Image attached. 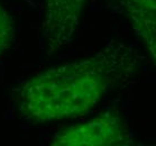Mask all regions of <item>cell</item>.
Instances as JSON below:
<instances>
[{
	"label": "cell",
	"instance_id": "cell-1",
	"mask_svg": "<svg viewBox=\"0 0 156 146\" xmlns=\"http://www.w3.org/2000/svg\"><path fill=\"white\" fill-rule=\"evenodd\" d=\"M143 59L137 47L110 41L90 56L20 82L14 89L15 114L35 125L85 115L115 88L134 78Z\"/></svg>",
	"mask_w": 156,
	"mask_h": 146
},
{
	"label": "cell",
	"instance_id": "cell-2",
	"mask_svg": "<svg viewBox=\"0 0 156 146\" xmlns=\"http://www.w3.org/2000/svg\"><path fill=\"white\" fill-rule=\"evenodd\" d=\"M133 144L134 136L127 121L110 111L64 129L51 139L53 146H129Z\"/></svg>",
	"mask_w": 156,
	"mask_h": 146
},
{
	"label": "cell",
	"instance_id": "cell-3",
	"mask_svg": "<svg viewBox=\"0 0 156 146\" xmlns=\"http://www.w3.org/2000/svg\"><path fill=\"white\" fill-rule=\"evenodd\" d=\"M88 0H45L42 42L48 56L71 44L79 34L80 19Z\"/></svg>",
	"mask_w": 156,
	"mask_h": 146
},
{
	"label": "cell",
	"instance_id": "cell-4",
	"mask_svg": "<svg viewBox=\"0 0 156 146\" xmlns=\"http://www.w3.org/2000/svg\"><path fill=\"white\" fill-rule=\"evenodd\" d=\"M112 7L125 15L136 36L156 60V0H112Z\"/></svg>",
	"mask_w": 156,
	"mask_h": 146
},
{
	"label": "cell",
	"instance_id": "cell-5",
	"mask_svg": "<svg viewBox=\"0 0 156 146\" xmlns=\"http://www.w3.org/2000/svg\"><path fill=\"white\" fill-rule=\"evenodd\" d=\"M16 38L15 22L7 9L0 5V56L9 51Z\"/></svg>",
	"mask_w": 156,
	"mask_h": 146
},
{
	"label": "cell",
	"instance_id": "cell-6",
	"mask_svg": "<svg viewBox=\"0 0 156 146\" xmlns=\"http://www.w3.org/2000/svg\"><path fill=\"white\" fill-rule=\"evenodd\" d=\"M25 1H26V0H25Z\"/></svg>",
	"mask_w": 156,
	"mask_h": 146
}]
</instances>
